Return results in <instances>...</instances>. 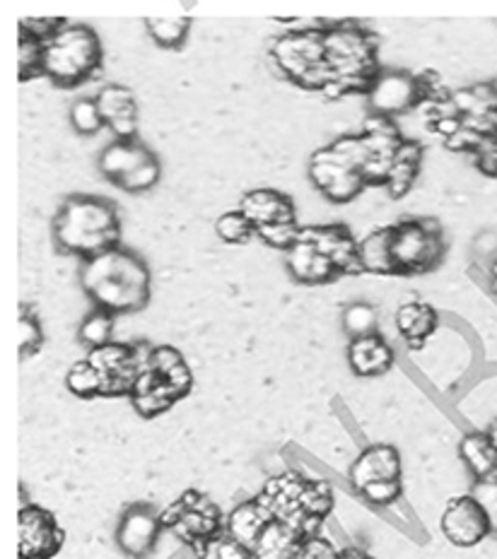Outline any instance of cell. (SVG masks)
Segmentation results:
<instances>
[{"mask_svg": "<svg viewBox=\"0 0 497 559\" xmlns=\"http://www.w3.org/2000/svg\"><path fill=\"white\" fill-rule=\"evenodd\" d=\"M339 559H375V557L360 550V547H345V550H341Z\"/></svg>", "mask_w": 497, "mask_h": 559, "instance_id": "bcb514c9", "label": "cell"}, {"mask_svg": "<svg viewBox=\"0 0 497 559\" xmlns=\"http://www.w3.org/2000/svg\"><path fill=\"white\" fill-rule=\"evenodd\" d=\"M150 362H153V369L159 371V374L165 377L177 391H181L184 395L191 393L193 374L187 365V359H184V355L177 347L153 345V357H150Z\"/></svg>", "mask_w": 497, "mask_h": 559, "instance_id": "f1b7e54d", "label": "cell"}, {"mask_svg": "<svg viewBox=\"0 0 497 559\" xmlns=\"http://www.w3.org/2000/svg\"><path fill=\"white\" fill-rule=\"evenodd\" d=\"M271 56L291 83L305 87L309 75L323 63V27L283 34L273 41Z\"/></svg>", "mask_w": 497, "mask_h": 559, "instance_id": "8fae6325", "label": "cell"}, {"mask_svg": "<svg viewBox=\"0 0 497 559\" xmlns=\"http://www.w3.org/2000/svg\"><path fill=\"white\" fill-rule=\"evenodd\" d=\"M303 237L315 243L323 255H329L343 275L363 273L360 261H357V239L345 225L303 227Z\"/></svg>", "mask_w": 497, "mask_h": 559, "instance_id": "e0dca14e", "label": "cell"}, {"mask_svg": "<svg viewBox=\"0 0 497 559\" xmlns=\"http://www.w3.org/2000/svg\"><path fill=\"white\" fill-rule=\"evenodd\" d=\"M129 399L138 415L153 419V417H159L162 413H167L171 405L179 403L181 399H187V395L171 386L159 371L153 369V362H150L147 367L141 369V374H138Z\"/></svg>", "mask_w": 497, "mask_h": 559, "instance_id": "2e32d148", "label": "cell"}, {"mask_svg": "<svg viewBox=\"0 0 497 559\" xmlns=\"http://www.w3.org/2000/svg\"><path fill=\"white\" fill-rule=\"evenodd\" d=\"M471 495L478 499L485 511H488L493 533H497V475L488 477V480H476V487H473Z\"/></svg>", "mask_w": 497, "mask_h": 559, "instance_id": "b9f144b4", "label": "cell"}, {"mask_svg": "<svg viewBox=\"0 0 497 559\" xmlns=\"http://www.w3.org/2000/svg\"><path fill=\"white\" fill-rule=\"evenodd\" d=\"M159 516L162 526L175 533L184 545H189L199 559H205L211 547L225 535L223 511L196 489H189L177 502L162 509Z\"/></svg>", "mask_w": 497, "mask_h": 559, "instance_id": "8992f818", "label": "cell"}, {"mask_svg": "<svg viewBox=\"0 0 497 559\" xmlns=\"http://www.w3.org/2000/svg\"><path fill=\"white\" fill-rule=\"evenodd\" d=\"M111 333H114V313L95 307L87 313L85 321L80 323L78 337L87 349H97V347L114 343Z\"/></svg>", "mask_w": 497, "mask_h": 559, "instance_id": "4dcf8cb0", "label": "cell"}, {"mask_svg": "<svg viewBox=\"0 0 497 559\" xmlns=\"http://www.w3.org/2000/svg\"><path fill=\"white\" fill-rule=\"evenodd\" d=\"M490 287L495 289V295H497V259L493 261V265H490Z\"/></svg>", "mask_w": 497, "mask_h": 559, "instance_id": "c3c4849f", "label": "cell"}, {"mask_svg": "<svg viewBox=\"0 0 497 559\" xmlns=\"http://www.w3.org/2000/svg\"><path fill=\"white\" fill-rule=\"evenodd\" d=\"M153 345L135 343H109L97 349H90L87 359L99 371L104 383L102 399H119V395H131L133 383L141 374V369L150 365Z\"/></svg>", "mask_w": 497, "mask_h": 559, "instance_id": "9c48e42d", "label": "cell"}, {"mask_svg": "<svg viewBox=\"0 0 497 559\" xmlns=\"http://www.w3.org/2000/svg\"><path fill=\"white\" fill-rule=\"evenodd\" d=\"M215 231L225 243H247L257 235V227L251 225V219L241 210H229V213L217 217Z\"/></svg>", "mask_w": 497, "mask_h": 559, "instance_id": "d590c367", "label": "cell"}, {"mask_svg": "<svg viewBox=\"0 0 497 559\" xmlns=\"http://www.w3.org/2000/svg\"><path fill=\"white\" fill-rule=\"evenodd\" d=\"M239 210L251 219V225L257 229L263 225L297 223L293 198L275 189L249 191L245 198H241Z\"/></svg>", "mask_w": 497, "mask_h": 559, "instance_id": "ffe728a7", "label": "cell"}, {"mask_svg": "<svg viewBox=\"0 0 497 559\" xmlns=\"http://www.w3.org/2000/svg\"><path fill=\"white\" fill-rule=\"evenodd\" d=\"M365 99L369 116L397 121V116L421 109L427 102V92L418 73L399 68H381L372 85L365 92Z\"/></svg>", "mask_w": 497, "mask_h": 559, "instance_id": "ba28073f", "label": "cell"}, {"mask_svg": "<svg viewBox=\"0 0 497 559\" xmlns=\"http://www.w3.org/2000/svg\"><path fill=\"white\" fill-rule=\"evenodd\" d=\"M421 162H423V145L418 140L406 138V143L401 145L394 167H391L387 186H384L391 198H403L411 191V186L415 183V179H418Z\"/></svg>", "mask_w": 497, "mask_h": 559, "instance_id": "4316f807", "label": "cell"}, {"mask_svg": "<svg viewBox=\"0 0 497 559\" xmlns=\"http://www.w3.org/2000/svg\"><path fill=\"white\" fill-rule=\"evenodd\" d=\"M159 177H162V165H159L157 155H153L147 162H143V165L138 167L133 174H129V177L119 183V189L126 193H145L150 189H155Z\"/></svg>", "mask_w": 497, "mask_h": 559, "instance_id": "74e56055", "label": "cell"}, {"mask_svg": "<svg viewBox=\"0 0 497 559\" xmlns=\"http://www.w3.org/2000/svg\"><path fill=\"white\" fill-rule=\"evenodd\" d=\"M66 386H68V391L75 393L78 399H85V401L104 395V383H102L99 371L95 369V365H92L87 357L80 359V362H75L71 367V371H68Z\"/></svg>", "mask_w": 497, "mask_h": 559, "instance_id": "1f68e13d", "label": "cell"}, {"mask_svg": "<svg viewBox=\"0 0 497 559\" xmlns=\"http://www.w3.org/2000/svg\"><path fill=\"white\" fill-rule=\"evenodd\" d=\"M341 323H343L345 335H348L351 341L379 333V313L372 305H367V301H355V305L345 307Z\"/></svg>", "mask_w": 497, "mask_h": 559, "instance_id": "d6a6232c", "label": "cell"}, {"mask_svg": "<svg viewBox=\"0 0 497 559\" xmlns=\"http://www.w3.org/2000/svg\"><path fill=\"white\" fill-rule=\"evenodd\" d=\"M85 295L104 311L135 313L150 301V267L135 251L114 247L92 255L80 271Z\"/></svg>", "mask_w": 497, "mask_h": 559, "instance_id": "6da1fadb", "label": "cell"}, {"mask_svg": "<svg viewBox=\"0 0 497 559\" xmlns=\"http://www.w3.org/2000/svg\"><path fill=\"white\" fill-rule=\"evenodd\" d=\"M307 540L309 535L305 531L273 519L269 526L263 528L257 543H253L251 550L257 555V559H299V552H303Z\"/></svg>", "mask_w": 497, "mask_h": 559, "instance_id": "603a6c76", "label": "cell"}, {"mask_svg": "<svg viewBox=\"0 0 497 559\" xmlns=\"http://www.w3.org/2000/svg\"><path fill=\"white\" fill-rule=\"evenodd\" d=\"M145 29L157 46L167 51H177L189 39L191 20L187 17H150L145 20Z\"/></svg>", "mask_w": 497, "mask_h": 559, "instance_id": "f546056e", "label": "cell"}, {"mask_svg": "<svg viewBox=\"0 0 497 559\" xmlns=\"http://www.w3.org/2000/svg\"><path fill=\"white\" fill-rule=\"evenodd\" d=\"M447 253V241L442 225L433 217L403 219L394 225L391 237V259L397 265V275L430 273L442 263Z\"/></svg>", "mask_w": 497, "mask_h": 559, "instance_id": "52a82bcc", "label": "cell"}, {"mask_svg": "<svg viewBox=\"0 0 497 559\" xmlns=\"http://www.w3.org/2000/svg\"><path fill=\"white\" fill-rule=\"evenodd\" d=\"M439 325L437 309L427 301H406L397 311V329L411 349H421Z\"/></svg>", "mask_w": 497, "mask_h": 559, "instance_id": "cb8c5ba5", "label": "cell"}, {"mask_svg": "<svg viewBox=\"0 0 497 559\" xmlns=\"http://www.w3.org/2000/svg\"><path fill=\"white\" fill-rule=\"evenodd\" d=\"M54 241L59 251L80 255L83 261L121 247L117 203L102 195H68L54 217Z\"/></svg>", "mask_w": 497, "mask_h": 559, "instance_id": "3957f363", "label": "cell"}, {"mask_svg": "<svg viewBox=\"0 0 497 559\" xmlns=\"http://www.w3.org/2000/svg\"><path fill=\"white\" fill-rule=\"evenodd\" d=\"M271 521H273L271 511L263 507L259 497H253L229 511V516L225 519V533L229 535V538L253 547V543H257V538Z\"/></svg>", "mask_w": 497, "mask_h": 559, "instance_id": "d4e9b609", "label": "cell"}, {"mask_svg": "<svg viewBox=\"0 0 497 559\" xmlns=\"http://www.w3.org/2000/svg\"><path fill=\"white\" fill-rule=\"evenodd\" d=\"M473 162L485 174V177L497 179V135H488L481 140V145L473 153Z\"/></svg>", "mask_w": 497, "mask_h": 559, "instance_id": "7bdbcfd3", "label": "cell"}, {"mask_svg": "<svg viewBox=\"0 0 497 559\" xmlns=\"http://www.w3.org/2000/svg\"><path fill=\"white\" fill-rule=\"evenodd\" d=\"M439 526H442L445 538L457 547H473L493 533L488 511L483 509V504L473 495L449 499Z\"/></svg>", "mask_w": 497, "mask_h": 559, "instance_id": "4fadbf2b", "label": "cell"}, {"mask_svg": "<svg viewBox=\"0 0 497 559\" xmlns=\"http://www.w3.org/2000/svg\"><path fill=\"white\" fill-rule=\"evenodd\" d=\"M357 495H360L365 502L375 504V507H391L401 499L403 485H401V480H379V483L365 485Z\"/></svg>", "mask_w": 497, "mask_h": 559, "instance_id": "f35d334b", "label": "cell"}, {"mask_svg": "<svg viewBox=\"0 0 497 559\" xmlns=\"http://www.w3.org/2000/svg\"><path fill=\"white\" fill-rule=\"evenodd\" d=\"M403 465H401V453L394 444H372L365 451H360L351 465V483L355 492L369 483L379 480H401Z\"/></svg>", "mask_w": 497, "mask_h": 559, "instance_id": "ac0fdd59", "label": "cell"}, {"mask_svg": "<svg viewBox=\"0 0 497 559\" xmlns=\"http://www.w3.org/2000/svg\"><path fill=\"white\" fill-rule=\"evenodd\" d=\"M323 27V63L329 70V90L323 97L339 99L353 92H365L379 75V37L355 20L329 22Z\"/></svg>", "mask_w": 497, "mask_h": 559, "instance_id": "7a4b0ae2", "label": "cell"}, {"mask_svg": "<svg viewBox=\"0 0 497 559\" xmlns=\"http://www.w3.org/2000/svg\"><path fill=\"white\" fill-rule=\"evenodd\" d=\"M66 25H68L66 17H25L20 20V32H25L39 41H49Z\"/></svg>", "mask_w": 497, "mask_h": 559, "instance_id": "60d3db41", "label": "cell"}, {"mask_svg": "<svg viewBox=\"0 0 497 559\" xmlns=\"http://www.w3.org/2000/svg\"><path fill=\"white\" fill-rule=\"evenodd\" d=\"M44 345V329L29 307L20 309V359L25 362L27 357L37 355Z\"/></svg>", "mask_w": 497, "mask_h": 559, "instance_id": "8d00e7d4", "label": "cell"}, {"mask_svg": "<svg viewBox=\"0 0 497 559\" xmlns=\"http://www.w3.org/2000/svg\"><path fill=\"white\" fill-rule=\"evenodd\" d=\"M104 61V49L99 34L90 25H68L44 41V78H49L56 87L73 90L97 80Z\"/></svg>", "mask_w": 497, "mask_h": 559, "instance_id": "5b68a950", "label": "cell"}, {"mask_svg": "<svg viewBox=\"0 0 497 559\" xmlns=\"http://www.w3.org/2000/svg\"><path fill=\"white\" fill-rule=\"evenodd\" d=\"M341 550L331 540L323 538V535H315L309 538L299 552V559H339Z\"/></svg>", "mask_w": 497, "mask_h": 559, "instance_id": "ee69618b", "label": "cell"}, {"mask_svg": "<svg viewBox=\"0 0 497 559\" xmlns=\"http://www.w3.org/2000/svg\"><path fill=\"white\" fill-rule=\"evenodd\" d=\"M459 456L476 480H488V477L497 475V449L490 444L488 435H466L459 444Z\"/></svg>", "mask_w": 497, "mask_h": 559, "instance_id": "83f0119b", "label": "cell"}, {"mask_svg": "<svg viewBox=\"0 0 497 559\" xmlns=\"http://www.w3.org/2000/svg\"><path fill=\"white\" fill-rule=\"evenodd\" d=\"M71 126L78 135H97L104 126L95 97H80L71 107Z\"/></svg>", "mask_w": 497, "mask_h": 559, "instance_id": "e575fe53", "label": "cell"}, {"mask_svg": "<svg viewBox=\"0 0 497 559\" xmlns=\"http://www.w3.org/2000/svg\"><path fill=\"white\" fill-rule=\"evenodd\" d=\"M17 75L20 83L44 75V41L20 32L17 39Z\"/></svg>", "mask_w": 497, "mask_h": 559, "instance_id": "836d02e7", "label": "cell"}, {"mask_svg": "<svg viewBox=\"0 0 497 559\" xmlns=\"http://www.w3.org/2000/svg\"><path fill=\"white\" fill-rule=\"evenodd\" d=\"M394 347H391L384 335H367V337H355L348 345V365L355 377L360 379H372L381 377L394 367Z\"/></svg>", "mask_w": 497, "mask_h": 559, "instance_id": "44dd1931", "label": "cell"}, {"mask_svg": "<svg viewBox=\"0 0 497 559\" xmlns=\"http://www.w3.org/2000/svg\"><path fill=\"white\" fill-rule=\"evenodd\" d=\"M485 435H488V439H490V444L497 449V419H495V423L488 427V432H485Z\"/></svg>", "mask_w": 497, "mask_h": 559, "instance_id": "7dc6e473", "label": "cell"}, {"mask_svg": "<svg viewBox=\"0 0 497 559\" xmlns=\"http://www.w3.org/2000/svg\"><path fill=\"white\" fill-rule=\"evenodd\" d=\"M20 559H51L61 552L66 531L49 509L39 504H22L17 516Z\"/></svg>", "mask_w": 497, "mask_h": 559, "instance_id": "7c38bea8", "label": "cell"}, {"mask_svg": "<svg viewBox=\"0 0 497 559\" xmlns=\"http://www.w3.org/2000/svg\"><path fill=\"white\" fill-rule=\"evenodd\" d=\"M309 179L315 189L329 198L331 203H351L360 195L367 183L363 171L357 169L351 159H345L331 145L317 150L309 159Z\"/></svg>", "mask_w": 497, "mask_h": 559, "instance_id": "30bf717a", "label": "cell"}, {"mask_svg": "<svg viewBox=\"0 0 497 559\" xmlns=\"http://www.w3.org/2000/svg\"><path fill=\"white\" fill-rule=\"evenodd\" d=\"M215 557L217 559H257V555H253L249 545L229 538L227 533L215 543Z\"/></svg>", "mask_w": 497, "mask_h": 559, "instance_id": "f6af8a7d", "label": "cell"}, {"mask_svg": "<svg viewBox=\"0 0 497 559\" xmlns=\"http://www.w3.org/2000/svg\"><path fill=\"white\" fill-rule=\"evenodd\" d=\"M162 531H165V526H162L159 511L147 502H135L121 514L117 543L129 557L145 559L147 555H153Z\"/></svg>", "mask_w": 497, "mask_h": 559, "instance_id": "5bb4252c", "label": "cell"}, {"mask_svg": "<svg viewBox=\"0 0 497 559\" xmlns=\"http://www.w3.org/2000/svg\"><path fill=\"white\" fill-rule=\"evenodd\" d=\"M153 150H147L141 140H114L111 145L104 147L99 157V171L104 179L119 186L129 174H133L138 167L153 157Z\"/></svg>", "mask_w": 497, "mask_h": 559, "instance_id": "7402d4cb", "label": "cell"}, {"mask_svg": "<svg viewBox=\"0 0 497 559\" xmlns=\"http://www.w3.org/2000/svg\"><path fill=\"white\" fill-rule=\"evenodd\" d=\"M285 265L297 283L309 287L329 285L343 275L339 271V265L333 263L329 255H323L315 243L303 237V231H299V239L293 247L285 251Z\"/></svg>", "mask_w": 497, "mask_h": 559, "instance_id": "9a60e30c", "label": "cell"}, {"mask_svg": "<svg viewBox=\"0 0 497 559\" xmlns=\"http://www.w3.org/2000/svg\"><path fill=\"white\" fill-rule=\"evenodd\" d=\"M391 237H394V225L379 227L357 241V261H360L363 273L397 275V265L391 259Z\"/></svg>", "mask_w": 497, "mask_h": 559, "instance_id": "484cf974", "label": "cell"}, {"mask_svg": "<svg viewBox=\"0 0 497 559\" xmlns=\"http://www.w3.org/2000/svg\"><path fill=\"white\" fill-rule=\"evenodd\" d=\"M493 87H495V92H497V80H493Z\"/></svg>", "mask_w": 497, "mask_h": 559, "instance_id": "681fc988", "label": "cell"}, {"mask_svg": "<svg viewBox=\"0 0 497 559\" xmlns=\"http://www.w3.org/2000/svg\"><path fill=\"white\" fill-rule=\"evenodd\" d=\"M299 231H303V227H297V223H279V225L259 227L257 237H261L269 247L285 253L299 239Z\"/></svg>", "mask_w": 497, "mask_h": 559, "instance_id": "ab89813d", "label": "cell"}, {"mask_svg": "<svg viewBox=\"0 0 497 559\" xmlns=\"http://www.w3.org/2000/svg\"><path fill=\"white\" fill-rule=\"evenodd\" d=\"M99 104L102 119L117 140L138 138V104L133 92L123 85H107L95 97Z\"/></svg>", "mask_w": 497, "mask_h": 559, "instance_id": "d6986e66", "label": "cell"}, {"mask_svg": "<svg viewBox=\"0 0 497 559\" xmlns=\"http://www.w3.org/2000/svg\"><path fill=\"white\" fill-rule=\"evenodd\" d=\"M275 521L291 523L309 538L319 535L333 511V489L323 480H309L303 473L287 471L271 477L257 495Z\"/></svg>", "mask_w": 497, "mask_h": 559, "instance_id": "277c9868", "label": "cell"}]
</instances>
